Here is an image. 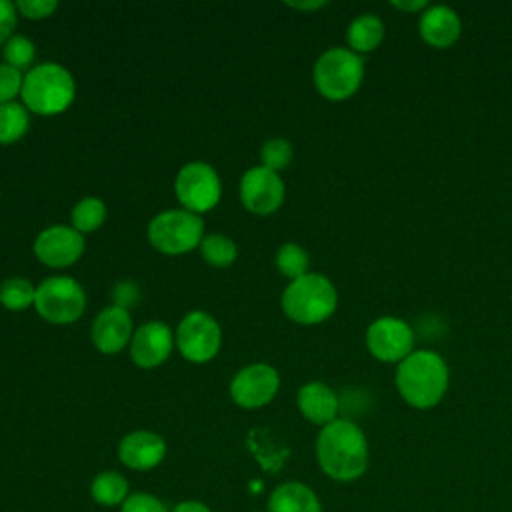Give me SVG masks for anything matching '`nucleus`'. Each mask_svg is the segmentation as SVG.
I'll use <instances>...</instances> for the list:
<instances>
[{"mask_svg": "<svg viewBox=\"0 0 512 512\" xmlns=\"http://www.w3.org/2000/svg\"><path fill=\"white\" fill-rule=\"evenodd\" d=\"M16 18H18L16 4L8 0H0V48L10 40L16 28Z\"/></svg>", "mask_w": 512, "mask_h": 512, "instance_id": "nucleus-32", "label": "nucleus"}, {"mask_svg": "<svg viewBox=\"0 0 512 512\" xmlns=\"http://www.w3.org/2000/svg\"><path fill=\"white\" fill-rule=\"evenodd\" d=\"M418 30L422 40L432 48H448L460 38L462 22L454 8L436 4V6H428L420 14Z\"/></svg>", "mask_w": 512, "mask_h": 512, "instance_id": "nucleus-17", "label": "nucleus"}, {"mask_svg": "<svg viewBox=\"0 0 512 512\" xmlns=\"http://www.w3.org/2000/svg\"><path fill=\"white\" fill-rule=\"evenodd\" d=\"M284 182L278 172L254 166L242 174L240 180V200L244 208L258 216H268L276 212L284 202Z\"/></svg>", "mask_w": 512, "mask_h": 512, "instance_id": "nucleus-12", "label": "nucleus"}, {"mask_svg": "<svg viewBox=\"0 0 512 512\" xmlns=\"http://www.w3.org/2000/svg\"><path fill=\"white\" fill-rule=\"evenodd\" d=\"M104 218H106V204L96 196L82 198L80 202H76V206L70 212L72 228L78 230L80 234L98 230L104 224Z\"/></svg>", "mask_w": 512, "mask_h": 512, "instance_id": "nucleus-24", "label": "nucleus"}, {"mask_svg": "<svg viewBox=\"0 0 512 512\" xmlns=\"http://www.w3.org/2000/svg\"><path fill=\"white\" fill-rule=\"evenodd\" d=\"M58 8L56 0H18L16 10L28 20H40L50 16Z\"/></svg>", "mask_w": 512, "mask_h": 512, "instance_id": "nucleus-31", "label": "nucleus"}, {"mask_svg": "<svg viewBox=\"0 0 512 512\" xmlns=\"http://www.w3.org/2000/svg\"><path fill=\"white\" fill-rule=\"evenodd\" d=\"M262 166L268 170H284L292 162V144L286 138H270L260 148Z\"/></svg>", "mask_w": 512, "mask_h": 512, "instance_id": "nucleus-28", "label": "nucleus"}, {"mask_svg": "<svg viewBox=\"0 0 512 512\" xmlns=\"http://www.w3.org/2000/svg\"><path fill=\"white\" fill-rule=\"evenodd\" d=\"M174 340L180 354L188 362L202 364L218 354L222 344V330L212 314L194 310L180 320Z\"/></svg>", "mask_w": 512, "mask_h": 512, "instance_id": "nucleus-9", "label": "nucleus"}, {"mask_svg": "<svg viewBox=\"0 0 512 512\" xmlns=\"http://www.w3.org/2000/svg\"><path fill=\"white\" fill-rule=\"evenodd\" d=\"M174 334L168 324L160 320L146 322L136 328L130 340V358L140 368H156L172 352Z\"/></svg>", "mask_w": 512, "mask_h": 512, "instance_id": "nucleus-14", "label": "nucleus"}, {"mask_svg": "<svg viewBox=\"0 0 512 512\" xmlns=\"http://www.w3.org/2000/svg\"><path fill=\"white\" fill-rule=\"evenodd\" d=\"M382 38H384V22L376 14L356 16L346 30L348 48L356 54L372 52L374 48H378Z\"/></svg>", "mask_w": 512, "mask_h": 512, "instance_id": "nucleus-20", "label": "nucleus"}, {"mask_svg": "<svg viewBox=\"0 0 512 512\" xmlns=\"http://www.w3.org/2000/svg\"><path fill=\"white\" fill-rule=\"evenodd\" d=\"M24 74L10 64H0V104L14 102V98L22 92Z\"/></svg>", "mask_w": 512, "mask_h": 512, "instance_id": "nucleus-29", "label": "nucleus"}, {"mask_svg": "<svg viewBox=\"0 0 512 512\" xmlns=\"http://www.w3.org/2000/svg\"><path fill=\"white\" fill-rule=\"evenodd\" d=\"M30 126V116L24 104L8 102L0 104V144L18 142Z\"/></svg>", "mask_w": 512, "mask_h": 512, "instance_id": "nucleus-22", "label": "nucleus"}, {"mask_svg": "<svg viewBox=\"0 0 512 512\" xmlns=\"http://www.w3.org/2000/svg\"><path fill=\"white\" fill-rule=\"evenodd\" d=\"M290 8H296V10H316V8H322L326 6L324 0H312V2H286Z\"/></svg>", "mask_w": 512, "mask_h": 512, "instance_id": "nucleus-35", "label": "nucleus"}, {"mask_svg": "<svg viewBox=\"0 0 512 512\" xmlns=\"http://www.w3.org/2000/svg\"><path fill=\"white\" fill-rule=\"evenodd\" d=\"M448 366L444 358L432 350H416L408 354L394 374L402 400L418 410L436 406L448 390Z\"/></svg>", "mask_w": 512, "mask_h": 512, "instance_id": "nucleus-2", "label": "nucleus"}, {"mask_svg": "<svg viewBox=\"0 0 512 512\" xmlns=\"http://www.w3.org/2000/svg\"><path fill=\"white\" fill-rule=\"evenodd\" d=\"M34 308L50 324H72L84 314L86 292L70 276H50L36 286Z\"/></svg>", "mask_w": 512, "mask_h": 512, "instance_id": "nucleus-7", "label": "nucleus"}, {"mask_svg": "<svg viewBox=\"0 0 512 512\" xmlns=\"http://www.w3.org/2000/svg\"><path fill=\"white\" fill-rule=\"evenodd\" d=\"M120 512H168L166 504L148 492H134L130 494L124 504L120 506Z\"/></svg>", "mask_w": 512, "mask_h": 512, "instance_id": "nucleus-30", "label": "nucleus"}, {"mask_svg": "<svg viewBox=\"0 0 512 512\" xmlns=\"http://www.w3.org/2000/svg\"><path fill=\"white\" fill-rule=\"evenodd\" d=\"M166 456V442L160 434L150 430L128 432L118 444V458L130 470H152Z\"/></svg>", "mask_w": 512, "mask_h": 512, "instance_id": "nucleus-16", "label": "nucleus"}, {"mask_svg": "<svg viewBox=\"0 0 512 512\" xmlns=\"http://www.w3.org/2000/svg\"><path fill=\"white\" fill-rule=\"evenodd\" d=\"M200 254L210 266L224 268L236 260L238 248L234 240L224 234H208L200 242Z\"/></svg>", "mask_w": 512, "mask_h": 512, "instance_id": "nucleus-25", "label": "nucleus"}, {"mask_svg": "<svg viewBox=\"0 0 512 512\" xmlns=\"http://www.w3.org/2000/svg\"><path fill=\"white\" fill-rule=\"evenodd\" d=\"M84 236L72 226L54 224L44 228L34 240V256L50 268H66L84 254Z\"/></svg>", "mask_w": 512, "mask_h": 512, "instance_id": "nucleus-13", "label": "nucleus"}, {"mask_svg": "<svg viewBox=\"0 0 512 512\" xmlns=\"http://www.w3.org/2000/svg\"><path fill=\"white\" fill-rule=\"evenodd\" d=\"M174 192L184 210L200 216L218 204L222 194L220 176L206 162H188L176 174Z\"/></svg>", "mask_w": 512, "mask_h": 512, "instance_id": "nucleus-8", "label": "nucleus"}, {"mask_svg": "<svg viewBox=\"0 0 512 512\" xmlns=\"http://www.w3.org/2000/svg\"><path fill=\"white\" fill-rule=\"evenodd\" d=\"M284 314L304 326L320 324L330 318L338 304V294L334 284L316 272H308L290 284L282 292Z\"/></svg>", "mask_w": 512, "mask_h": 512, "instance_id": "nucleus-4", "label": "nucleus"}, {"mask_svg": "<svg viewBox=\"0 0 512 512\" xmlns=\"http://www.w3.org/2000/svg\"><path fill=\"white\" fill-rule=\"evenodd\" d=\"M76 94V84L68 68L56 62H42L24 74L22 104L28 112L54 116L64 112Z\"/></svg>", "mask_w": 512, "mask_h": 512, "instance_id": "nucleus-3", "label": "nucleus"}, {"mask_svg": "<svg viewBox=\"0 0 512 512\" xmlns=\"http://www.w3.org/2000/svg\"><path fill=\"white\" fill-rule=\"evenodd\" d=\"M268 512H322L320 498L304 482H282L268 496Z\"/></svg>", "mask_w": 512, "mask_h": 512, "instance_id": "nucleus-19", "label": "nucleus"}, {"mask_svg": "<svg viewBox=\"0 0 512 512\" xmlns=\"http://www.w3.org/2000/svg\"><path fill=\"white\" fill-rule=\"evenodd\" d=\"M2 56L6 60V64H10L16 70H26L30 68V64L34 62L36 56V48L34 42L22 34H12L10 40L2 46Z\"/></svg>", "mask_w": 512, "mask_h": 512, "instance_id": "nucleus-27", "label": "nucleus"}, {"mask_svg": "<svg viewBox=\"0 0 512 512\" xmlns=\"http://www.w3.org/2000/svg\"><path fill=\"white\" fill-rule=\"evenodd\" d=\"M92 342L102 354H116L130 344L134 328L128 308L112 304L98 312L92 322Z\"/></svg>", "mask_w": 512, "mask_h": 512, "instance_id": "nucleus-15", "label": "nucleus"}, {"mask_svg": "<svg viewBox=\"0 0 512 512\" xmlns=\"http://www.w3.org/2000/svg\"><path fill=\"white\" fill-rule=\"evenodd\" d=\"M90 496L100 506H122L128 494V480L116 470L98 472L90 484Z\"/></svg>", "mask_w": 512, "mask_h": 512, "instance_id": "nucleus-21", "label": "nucleus"}, {"mask_svg": "<svg viewBox=\"0 0 512 512\" xmlns=\"http://www.w3.org/2000/svg\"><path fill=\"white\" fill-rule=\"evenodd\" d=\"M280 388V376L276 368L264 362L248 364L236 372L230 382L232 400L246 410H256L272 402Z\"/></svg>", "mask_w": 512, "mask_h": 512, "instance_id": "nucleus-11", "label": "nucleus"}, {"mask_svg": "<svg viewBox=\"0 0 512 512\" xmlns=\"http://www.w3.org/2000/svg\"><path fill=\"white\" fill-rule=\"evenodd\" d=\"M204 238L202 216L180 210L156 214L148 224V242L162 254L178 256L200 246Z\"/></svg>", "mask_w": 512, "mask_h": 512, "instance_id": "nucleus-6", "label": "nucleus"}, {"mask_svg": "<svg viewBox=\"0 0 512 512\" xmlns=\"http://www.w3.org/2000/svg\"><path fill=\"white\" fill-rule=\"evenodd\" d=\"M366 346L374 358L400 364L414 352V332L402 318L380 316L366 330Z\"/></svg>", "mask_w": 512, "mask_h": 512, "instance_id": "nucleus-10", "label": "nucleus"}, {"mask_svg": "<svg viewBox=\"0 0 512 512\" xmlns=\"http://www.w3.org/2000/svg\"><path fill=\"white\" fill-rule=\"evenodd\" d=\"M394 8L398 10H404V12H418V10H426L428 4L424 0H410V2H392Z\"/></svg>", "mask_w": 512, "mask_h": 512, "instance_id": "nucleus-34", "label": "nucleus"}, {"mask_svg": "<svg viewBox=\"0 0 512 512\" xmlns=\"http://www.w3.org/2000/svg\"><path fill=\"white\" fill-rule=\"evenodd\" d=\"M296 404L300 414L318 426H326L338 418L340 400L336 392L324 382H306L300 386Z\"/></svg>", "mask_w": 512, "mask_h": 512, "instance_id": "nucleus-18", "label": "nucleus"}, {"mask_svg": "<svg viewBox=\"0 0 512 512\" xmlns=\"http://www.w3.org/2000/svg\"><path fill=\"white\" fill-rule=\"evenodd\" d=\"M34 300H36V286L26 278L12 276L0 284V304L6 310H12V312L26 310L34 306Z\"/></svg>", "mask_w": 512, "mask_h": 512, "instance_id": "nucleus-23", "label": "nucleus"}, {"mask_svg": "<svg viewBox=\"0 0 512 512\" xmlns=\"http://www.w3.org/2000/svg\"><path fill=\"white\" fill-rule=\"evenodd\" d=\"M170 512H212V510L200 500H182Z\"/></svg>", "mask_w": 512, "mask_h": 512, "instance_id": "nucleus-33", "label": "nucleus"}, {"mask_svg": "<svg viewBox=\"0 0 512 512\" xmlns=\"http://www.w3.org/2000/svg\"><path fill=\"white\" fill-rule=\"evenodd\" d=\"M308 266H310V258L308 252L294 244V242H286L278 248L276 252V268L290 280H296L304 274H308Z\"/></svg>", "mask_w": 512, "mask_h": 512, "instance_id": "nucleus-26", "label": "nucleus"}, {"mask_svg": "<svg viewBox=\"0 0 512 512\" xmlns=\"http://www.w3.org/2000/svg\"><path fill=\"white\" fill-rule=\"evenodd\" d=\"M312 78L316 90L324 98L340 102L356 94L360 88L364 78V62L360 54L352 52L350 48H328L316 60Z\"/></svg>", "mask_w": 512, "mask_h": 512, "instance_id": "nucleus-5", "label": "nucleus"}, {"mask_svg": "<svg viewBox=\"0 0 512 512\" xmlns=\"http://www.w3.org/2000/svg\"><path fill=\"white\" fill-rule=\"evenodd\" d=\"M316 460L322 472L338 482H352L368 468V440L358 424L336 418L316 438Z\"/></svg>", "mask_w": 512, "mask_h": 512, "instance_id": "nucleus-1", "label": "nucleus"}, {"mask_svg": "<svg viewBox=\"0 0 512 512\" xmlns=\"http://www.w3.org/2000/svg\"><path fill=\"white\" fill-rule=\"evenodd\" d=\"M254 512H260V510H254Z\"/></svg>", "mask_w": 512, "mask_h": 512, "instance_id": "nucleus-36", "label": "nucleus"}]
</instances>
